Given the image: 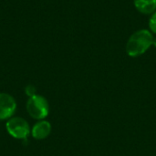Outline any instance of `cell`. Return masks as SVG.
Listing matches in <instances>:
<instances>
[{"label": "cell", "instance_id": "6da1fadb", "mask_svg": "<svg viewBox=\"0 0 156 156\" xmlns=\"http://www.w3.org/2000/svg\"><path fill=\"white\" fill-rule=\"evenodd\" d=\"M154 38L152 33L147 29H141L134 32L127 42V54L133 58L143 55L154 44Z\"/></svg>", "mask_w": 156, "mask_h": 156}, {"label": "cell", "instance_id": "7a4b0ae2", "mask_svg": "<svg viewBox=\"0 0 156 156\" xmlns=\"http://www.w3.org/2000/svg\"><path fill=\"white\" fill-rule=\"evenodd\" d=\"M28 115L37 121L45 120L49 112V105L47 99L41 95L36 94L33 97L28 98L26 105Z\"/></svg>", "mask_w": 156, "mask_h": 156}, {"label": "cell", "instance_id": "3957f363", "mask_svg": "<svg viewBox=\"0 0 156 156\" xmlns=\"http://www.w3.org/2000/svg\"><path fill=\"white\" fill-rule=\"evenodd\" d=\"M8 134L16 140H27L31 133L29 123L21 117H12L5 123Z\"/></svg>", "mask_w": 156, "mask_h": 156}, {"label": "cell", "instance_id": "277c9868", "mask_svg": "<svg viewBox=\"0 0 156 156\" xmlns=\"http://www.w3.org/2000/svg\"><path fill=\"white\" fill-rule=\"evenodd\" d=\"M16 111V101L14 97L5 92H0V121L9 120Z\"/></svg>", "mask_w": 156, "mask_h": 156}, {"label": "cell", "instance_id": "5b68a950", "mask_svg": "<svg viewBox=\"0 0 156 156\" xmlns=\"http://www.w3.org/2000/svg\"><path fill=\"white\" fill-rule=\"evenodd\" d=\"M51 133V124L49 122L41 120L36 122L31 129V135L36 140L46 139Z\"/></svg>", "mask_w": 156, "mask_h": 156}, {"label": "cell", "instance_id": "8992f818", "mask_svg": "<svg viewBox=\"0 0 156 156\" xmlns=\"http://www.w3.org/2000/svg\"><path fill=\"white\" fill-rule=\"evenodd\" d=\"M136 9L145 15L153 14L156 11V0H133Z\"/></svg>", "mask_w": 156, "mask_h": 156}, {"label": "cell", "instance_id": "52a82bcc", "mask_svg": "<svg viewBox=\"0 0 156 156\" xmlns=\"http://www.w3.org/2000/svg\"><path fill=\"white\" fill-rule=\"evenodd\" d=\"M25 93H26V95H27L28 98L33 97V96H35V95L37 94V89H36V87L33 86V85H27V86H26V88H25Z\"/></svg>", "mask_w": 156, "mask_h": 156}, {"label": "cell", "instance_id": "ba28073f", "mask_svg": "<svg viewBox=\"0 0 156 156\" xmlns=\"http://www.w3.org/2000/svg\"><path fill=\"white\" fill-rule=\"evenodd\" d=\"M149 27H150V30L156 34V11L154 13L152 14L151 17H150V20H149Z\"/></svg>", "mask_w": 156, "mask_h": 156}, {"label": "cell", "instance_id": "9c48e42d", "mask_svg": "<svg viewBox=\"0 0 156 156\" xmlns=\"http://www.w3.org/2000/svg\"><path fill=\"white\" fill-rule=\"evenodd\" d=\"M154 46H155L156 47V37L155 38H154V44H153Z\"/></svg>", "mask_w": 156, "mask_h": 156}]
</instances>
